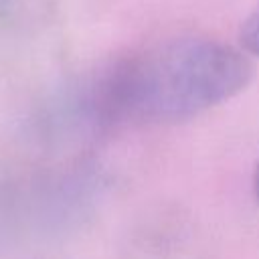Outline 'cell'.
I'll return each mask as SVG.
<instances>
[{
	"label": "cell",
	"instance_id": "1",
	"mask_svg": "<svg viewBox=\"0 0 259 259\" xmlns=\"http://www.w3.org/2000/svg\"><path fill=\"white\" fill-rule=\"evenodd\" d=\"M253 77L247 53L198 34L172 36L134 51L101 91L109 115L140 123H176L243 91Z\"/></svg>",
	"mask_w": 259,
	"mask_h": 259
},
{
	"label": "cell",
	"instance_id": "2",
	"mask_svg": "<svg viewBox=\"0 0 259 259\" xmlns=\"http://www.w3.org/2000/svg\"><path fill=\"white\" fill-rule=\"evenodd\" d=\"M239 42L247 55L259 57V2L245 18L241 32H239Z\"/></svg>",
	"mask_w": 259,
	"mask_h": 259
},
{
	"label": "cell",
	"instance_id": "3",
	"mask_svg": "<svg viewBox=\"0 0 259 259\" xmlns=\"http://www.w3.org/2000/svg\"><path fill=\"white\" fill-rule=\"evenodd\" d=\"M253 194H255V200L259 204V162H257L255 172H253Z\"/></svg>",
	"mask_w": 259,
	"mask_h": 259
}]
</instances>
